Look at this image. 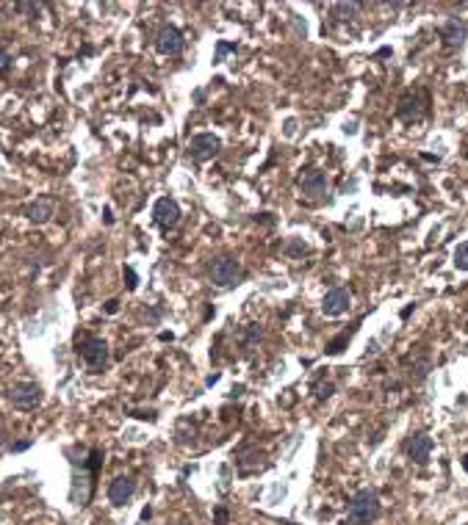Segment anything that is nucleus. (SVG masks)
I'll list each match as a JSON object with an SVG mask.
<instances>
[{
  "mask_svg": "<svg viewBox=\"0 0 468 525\" xmlns=\"http://www.w3.org/2000/svg\"><path fill=\"white\" fill-rule=\"evenodd\" d=\"M300 188L310 199L324 197V194H327V177H324V171H319V169H305L300 174Z\"/></svg>",
  "mask_w": 468,
  "mask_h": 525,
  "instance_id": "nucleus-10",
  "label": "nucleus"
},
{
  "mask_svg": "<svg viewBox=\"0 0 468 525\" xmlns=\"http://www.w3.org/2000/svg\"><path fill=\"white\" fill-rule=\"evenodd\" d=\"M3 451H8V442H6V434L0 431V454H3Z\"/></svg>",
  "mask_w": 468,
  "mask_h": 525,
  "instance_id": "nucleus-23",
  "label": "nucleus"
},
{
  "mask_svg": "<svg viewBox=\"0 0 468 525\" xmlns=\"http://www.w3.org/2000/svg\"><path fill=\"white\" fill-rule=\"evenodd\" d=\"M156 47H158V53H164V56H180L183 47H186V39H183V33L177 31L175 25H164V28L158 31V36H156Z\"/></svg>",
  "mask_w": 468,
  "mask_h": 525,
  "instance_id": "nucleus-8",
  "label": "nucleus"
},
{
  "mask_svg": "<svg viewBox=\"0 0 468 525\" xmlns=\"http://www.w3.org/2000/svg\"><path fill=\"white\" fill-rule=\"evenodd\" d=\"M361 11V3H335V14H341V20H352Z\"/></svg>",
  "mask_w": 468,
  "mask_h": 525,
  "instance_id": "nucleus-15",
  "label": "nucleus"
},
{
  "mask_svg": "<svg viewBox=\"0 0 468 525\" xmlns=\"http://www.w3.org/2000/svg\"><path fill=\"white\" fill-rule=\"evenodd\" d=\"M255 343H261V329L258 327H247L244 329V349L247 351H252V346Z\"/></svg>",
  "mask_w": 468,
  "mask_h": 525,
  "instance_id": "nucleus-16",
  "label": "nucleus"
},
{
  "mask_svg": "<svg viewBox=\"0 0 468 525\" xmlns=\"http://www.w3.org/2000/svg\"><path fill=\"white\" fill-rule=\"evenodd\" d=\"M440 39H443V44H446L449 50L463 47V42H466V23H463V20H457V17L446 20V23H443V28H440Z\"/></svg>",
  "mask_w": 468,
  "mask_h": 525,
  "instance_id": "nucleus-13",
  "label": "nucleus"
},
{
  "mask_svg": "<svg viewBox=\"0 0 468 525\" xmlns=\"http://www.w3.org/2000/svg\"><path fill=\"white\" fill-rule=\"evenodd\" d=\"M8 66H11V56H8V50H3V47H0V75H3Z\"/></svg>",
  "mask_w": 468,
  "mask_h": 525,
  "instance_id": "nucleus-19",
  "label": "nucleus"
},
{
  "mask_svg": "<svg viewBox=\"0 0 468 525\" xmlns=\"http://www.w3.org/2000/svg\"><path fill=\"white\" fill-rule=\"evenodd\" d=\"M463 467H466V470H468V457H466V459H463Z\"/></svg>",
  "mask_w": 468,
  "mask_h": 525,
  "instance_id": "nucleus-24",
  "label": "nucleus"
},
{
  "mask_svg": "<svg viewBox=\"0 0 468 525\" xmlns=\"http://www.w3.org/2000/svg\"><path fill=\"white\" fill-rule=\"evenodd\" d=\"M455 265H457L460 271H468V241L455 249Z\"/></svg>",
  "mask_w": 468,
  "mask_h": 525,
  "instance_id": "nucleus-17",
  "label": "nucleus"
},
{
  "mask_svg": "<svg viewBox=\"0 0 468 525\" xmlns=\"http://www.w3.org/2000/svg\"><path fill=\"white\" fill-rule=\"evenodd\" d=\"M430 454H433V437L424 434V431H416V434L407 440V457L416 461V464H427V461H430Z\"/></svg>",
  "mask_w": 468,
  "mask_h": 525,
  "instance_id": "nucleus-11",
  "label": "nucleus"
},
{
  "mask_svg": "<svg viewBox=\"0 0 468 525\" xmlns=\"http://www.w3.org/2000/svg\"><path fill=\"white\" fill-rule=\"evenodd\" d=\"M134 493H136V481L131 476H119V478H114V481L108 484V500H111L114 506H125V503L134 497Z\"/></svg>",
  "mask_w": 468,
  "mask_h": 525,
  "instance_id": "nucleus-12",
  "label": "nucleus"
},
{
  "mask_svg": "<svg viewBox=\"0 0 468 525\" xmlns=\"http://www.w3.org/2000/svg\"><path fill=\"white\" fill-rule=\"evenodd\" d=\"M219 147H222V141H219L213 133H197V135L189 141V155H192V161L205 164L208 158H213V155L219 152Z\"/></svg>",
  "mask_w": 468,
  "mask_h": 525,
  "instance_id": "nucleus-5",
  "label": "nucleus"
},
{
  "mask_svg": "<svg viewBox=\"0 0 468 525\" xmlns=\"http://www.w3.org/2000/svg\"><path fill=\"white\" fill-rule=\"evenodd\" d=\"M75 351L78 357L86 362V368L92 373H103L108 365V346L103 337H92V334H78L75 340Z\"/></svg>",
  "mask_w": 468,
  "mask_h": 525,
  "instance_id": "nucleus-1",
  "label": "nucleus"
},
{
  "mask_svg": "<svg viewBox=\"0 0 468 525\" xmlns=\"http://www.w3.org/2000/svg\"><path fill=\"white\" fill-rule=\"evenodd\" d=\"M427 114V92L413 89L399 99V116L404 122H419Z\"/></svg>",
  "mask_w": 468,
  "mask_h": 525,
  "instance_id": "nucleus-6",
  "label": "nucleus"
},
{
  "mask_svg": "<svg viewBox=\"0 0 468 525\" xmlns=\"http://www.w3.org/2000/svg\"><path fill=\"white\" fill-rule=\"evenodd\" d=\"M28 448H31V442H28V440H23V442H11V445H8V451H14V454L28 451Z\"/></svg>",
  "mask_w": 468,
  "mask_h": 525,
  "instance_id": "nucleus-21",
  "label": "nucleus"
},
{
  "mask_svg": "<svg viewBox=\"0 0 468 525\" xmlns=\"http://www.w3.org/2000/svg\"><path fill=\"white\" fill-rule=\"evenodd\" d=\"M349 304H352L349 291L346 288H333V291H327L324 301H322V313L327 318H338V315H344L349 310Z\"/></svg>",
  "mask_w": 468,
  "mask_h": 525,
  "instance_id": "nucleus-9",
  "label": "nucleus"
},
{
  "mask_svg": "<svg viewBox=\"0 0 468 525\" xmlns=\"http://www.w3.org/2000/svg\"><path fill=\"white\" fill-rule=\"evenodd\" d=\"M53 213H56V202L50 197H39L36 202H31L28 210H25V216H28L34 224H47V222L53 219Z\"/></svg>",
  "mask_w": 468,
  "mask_h": 525,
  "instance_id": "nucleus-14",
  "label": "nucleus"
},
{
  "mask_svg": "<svg viewBox=\"0 0 468 525\" xmlns=\"http://www.w3.org/2000/svg\"><path fill=\"white\" fill-rule=\"evenodd\" d=\"M8 401L17 406V409H36L42 404V387L36 382H17L11 390H8Z\"/></svg>",
  "mask_w": 468,
  "mask_h": 525,
  "instance_id": "nucleus-4",
  "label": "nucleus"
},
{
  "mask_svg": "<svg viewBox=\"0 0 468 525\" xmlns=\"http://www.w3.org/2000/svg\"><path fill=\"white\" fill-rule=\"evenodd\" d=\"M208 277L216 288H233L235 282L241 279V265L233 258H216L208 268Z\"/></svg>",
  "mask_w": 468,
  "mask_h": 525,
  "instance_id": "nucleus-3",
  "label": "nucleus"
},
{
  "mask_svg": "<svg viewBox=\"0 0 468 525\" xmlns=\"http://www.w3.org/2000/svg\"><path fill=\"white\" fill-rule=\"evenodd\" d=\"M153 219H156L158 227L172 230V227L180 222V205H177L172 197H161L156 205H153Z\"/></svg>",
  "mask_w": 468,
  "mask_h": 525,
  "instance_id": "nucleus-7",
  "label": "nucleus"
},
{
  "mask_svg": "<svg viewBox=\"0 0 468 525\" xmlns=\"http://www.w3.org/2000/svg\"><path fill=\"white\" fill-rule=\"evenodd\" d=\"M316 390H319V393H316V398H319V401H324V398H330V395H333V385H319Z\"/></svg>",
  "mask_w": 468,
  "mask_h": 525,
  "instance_id": "nucleus-20",
  "label": "nucleus"
},
{
  "mask_svg": "<svg viewBox=\"0 0 468 525\" xmlns=\"http://www.w3.org/2000/svg\"><path fill=\"white\" fill-rule=\"evenodd\" d=\"M380 517V497L374 490H361L349 500V523L368 525Z\"/></svg>",
  "mask_w": 468,
  "mask_h": 525,
  "instance_id": "nucleus-2",
  "label": "nucleus"
},
{
  "mask_svg": "<svg viewBox=\"0 0 468 525\" xmlns=\"http://www.w3.org/2000/svg\"><path fill=\"white\" fill-rule=\"evenodd\" d=\"M344 343H346V334H341V337H338V340H333V343H330V349H327V351H330V354H338V351H341V346H344Z\"/></svg>",
  "mask_w": 468,
  "mask_h": 525,
  "instance_id": "nucleus-22",
  "label": "nucleus"
},
{
  "mask_svg": "<svg viewBox=\"0 0 468 525\" xmlns=\"http://www.w3.org/2000/svg\"><path fill=\"white\" fill-rule=\"evenodd\" d=\"M14 8H17V11H28V14H36V11L42 8V6H39V3H17Z\"/></svg>",
  "mask_w": 468,
  "mask_h": 525,
  "instance_id": "nucleus-18",
  "label": "nucleus"
}]
</instances>
